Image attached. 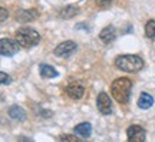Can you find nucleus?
<instances>
[{
    "label": "nucleus",
    "instance_id": "18",
    "mask_svg": "<svg viewBox=\"0 0 155 142\" xmlns=\"http://www.w3.org/2000/svg\"><path fill=\"white\" fill-rule=\"evenodd\" d=\"M59 139H61V141H79L76 135H75V137H72V135H62Z\"/></svg>",
    "mask_w": 155,
    "mask_h": 142
},
{
    "label": "nucleus",
    "instance_id": "10",
    "mask_svg": "<svg viewBox=\"0 0 155 142\" xmlns=\"http://www.w3.org/2000/svg\"><path fill=\"white\" fill-rule=\"evenodd\" d=\"M38 17V12L35 9H30V10H22L20 13H17V22H22V23H26V22H32Z\"/></svg>",
    "mask_w": 155,
    "mask_h": 142
},
{
    "label": "nucleus",
    "instance_id": "19",
    "mask_svg": "<svg viewBox=\"0 0 155 142\" xmlns=\"http://www.w3.org/2000/svg\"><path fill=\"white\" fill-rule=\"evenodd\" d=\"M95 2H96V5H98V6H104V7H105V6L111 5L114 0H95Z\"/></svg>",
    "mask_w": 155,
    "mask_h": 142
},
{
    "label": "nucleus",
    "instance_id": "13",
    "mask_svg": "<svg viewBox=\"0 0 155 142\" xmlns=\"http://www.w3.org/2000/svg\"><path fill=\"white\" fill-rule=\"evenodd\" d=\"M39 72H40V76L46 78V79H49V78H56L58 75H59L58 71H56L53 66L46 65V63H43V65L39 66Z\"/></svg>",
    "mask_w": 155,
    "mask_h": 142
},
{
    "label": "nucleus",
    "instance_id": "16",
    "mask_svg": "<svg viewBox=\"0 0 155 142\" xmlns=\"http://www.w3.org/2000/svg\"><path fill=\"white\" fill-rule=\"evenodd\" d=\"M145 36L150 39H155V20H148L145 25Z\"/></svg>",
    "mask_w": 155,
    "mask_h": 142
},
{
    "label": "nucleus",
    "instance_id": "6",
    "mask_svg": "<svg viewBox=\"0 0 155 142\" xmlns=\"http://www.w3.org/2000/svg\"><path fill=\"white\" fill-rule=\"evenodd\" d=\"M127 137L129 142H144L147 139L145 129L139 125H131L127 129Z\"/></svg>",
    "mask_w": 155,
    "mask_h": 142
},
{
    "label": "nucleus",
    "instance_id": "20",
    "mask_svg": "<svg viewBox=\"0 0 155 142\" xmlns=\"http://www.w3.org/2000/svg\"><path fill=\"white\" fill-rule=\"evenodd\" d=\"M0 13H2V17H0V22L3 23L6 20V19H7V10H6L5 7H2V9H0Z\"/></svg>",
    "mask_w": 155,
    "mask_h": 142
},
{
    "label": "nucleus",
    "instance_id": "1",
    "mask_svg": "<svg viewBox=\"0 0 155 142\" xmlns=\"http://www.w3.org/2000/svg\"><path fill=\"white\" fill-rule=\"evenodd\" d=\"M131 91H132V82L128 78L115 79L111 85V93L118 104H127L131 98Z\"/></svg>",
    "mask_w": 155,
    "mask_h": 142
},
{
    "label": "nucleus",
    "instance_id": "11",
    "mask_svg": "<svg viewBox=\"0 0 155 142\" xmlns=\"http://www.w3.org/2000/svg\"><path fill=\"white\" fill-rule=\"evenodd\" d=\"M75 134L79 135V137L82 138H88L91 135V132H92V125L89 124V122H82V124H79V125L75 126Z\"/></svg>",
    "mask_w": 155,
    "mask_h": 142
},
{
    "label": "nucleus",
    "instance_id": "3",
    "mask_svg": "<svg viewBox=\"0 0 155 142\" xmlns=\"http://www.w3.org/2000/svg\"><path fill=\"white\" fill-rule=\"evenodd\" d=\"M16 40L19 42L20 48L30 49L40 42V35L35 29L30 28H22L16 32Z\"/></svg>",
    "mask_w": 155,
    "mask_h": 142
},
{
    "label": "nucleus",
    "instance_id": "8",
    "mask_svg": "<svg viewBox=\"0 0 155 142\" xmlns=\"http://www.w3.org/2000/svg\"><path fill=\"white\" fill-rule=\"evenodd\" d=\"M66 93L68 96H71L72 99H81L85 93V88L82 86V83L72 82L66 86Z\"/></svg>",
    "mask_w": 155,
    "mask_h": 142
},
{
    "label": "nucleus",
    "instance_id": "7",
    "mask_svg": "<svg viewBox=\"0 0 155 142\" xmlns=\"http://www.w3.org/2000/svg\"><path fill=\"white\" fill-rule=\"evenodd\" d=\"M96 106H98V111H99L102 115H109L112 112L111 98H109L105 92L99 93L98 98H96Z\"/></svg>",
    "mask_w": 155,
    "mask_h": 142
},
{
    "label": "nucleus",
    "instance_id": "17",
    "mask_svg": "<svg viewBox=\"0 0 155 142\" xmlns=\"http://www.w3.org/2000/svg\"><path fill=\"white\" fill-rule=\"evenodd\" d=\"M0 82H2V85H9L12 82V79L6 72H0Z\"/></svg>",
    "mask_w": 155,
    "mask_h": 142
},
{
    "label": "nucleus",
    "instance_id": "2",
    "mask_svg": "<svg viewBox=\"0 0 155 142\" xmlns=\"http://www.w3.org/2000/svg\"><path fill=\"white\" fill-rule=\"evenodd\" d=\"M115 66L124 72H138L144 68V60L137 55H119L115 59Z\"/></svg>",
    "mask_w": 155,
    "mask_h": 142
},
{
    "label": "nucleus",
    "instance_id": "15",
    "mask_svg": "<svg viewBox=\"0 0 155 142\" xmlns=\"http://www.w3.org/2000/svg\"><path fill=\"white\" fill-rule=\"evenodd\" d=\"M78 13H79V7L75 5H69L61 12V17L62 19H72V17L76 16Z\"/></svg>",
    "mask_w": 155,
    "mask_h": 142
},
{
    "label": "nucleus",
    "instance_id": "12",
    "mask_svg": "<svg viewBox=\"0 0 155 142\" xmlns=\"http://www.w3.org/2000/svg\"><path fill=\"white\" fill-rule=\"evenodd\" d=\"M9 116L12 119H16V121H25L26 119V112L23 108L17 106V105H13L9 108Z\"/></svg>",
    "mask_w": 155,
    "mask_h": 142
},
{
    "label": "nucleus",
    "instance_id": "4",
    "mask_svg": "<svg viewBox=\"0 0 155 142\" xmlns=\"http://www.w3.org/2000/svg\"><path fill=\"white\" fill-rule=\"evenodd\" d=\"M19 48H20V45H19V42L16 39L13 40V39H9V38H3L0 40V52H2L3 56L16 55L19 52Z\"/></svg>",
    "mask_w": 155,
    "mask_h": 142
},
{
    "label": "nucleus",
    "instance_id": "14",
    "mask_svg": "<svg viewBox=\"0 0 155 142\" xmlns=\"http://www.w3.org/2000/svg\"><path fill=\"white\" fill-rule=\"evenodd\" d=\"M154 105V98L151 96L150 93H141V96L138 98V106L141 109H150L151 106Z\"/></svg>",
    "mask_w": 155,
    "mask_h": 142
},
{
    "label": "nucleus",
    "instance_id": "9",
    "mask_svg": "<svg viewBox=\"0 0 155 142\" xmlns=\"http://www.w3.org/2000/svg\"><path fill=\"white\" fill-rule=\"evenodd\" d=\"M99 39L105 45L112 43V42L116 39V30H115V28H114V26H106V28H104L102 30H101V33H99Z\"/></svg>",
    "mask_w": 155,
    "mask_h": 142
},
{
    "label": "nucleus",
    "instance_id": "5",
    "mask_svg": "<svg viewBox=\"0 0 155 142\" xmlns=\"http://www.w3.org/2000/svg\"><path fill=\"white\" fill-rule=\"evenodd\" d=\"M76 48L78 46L73 40H65V42H62V43H59L56 46L53 53L58 58H69L73 52H76Z\"/></svg>",
    "mask_w": 155,
    "mask_h": 142
}]
</instances>
